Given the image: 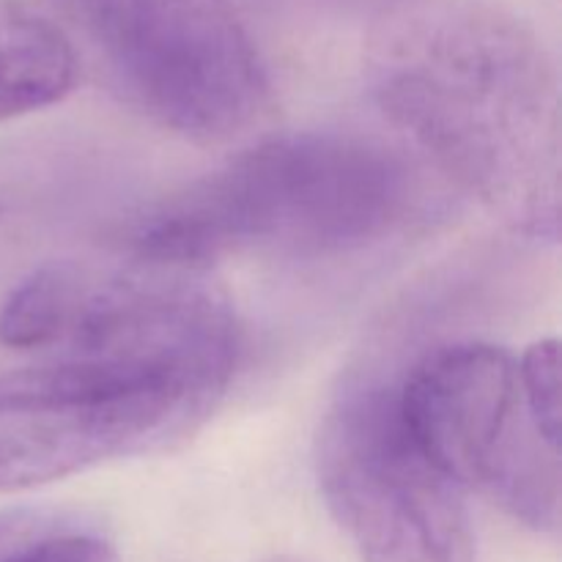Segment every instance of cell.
<instances>
[{
	"mask_svg": "<svg viewBox=\"0 0 562 562\" xmlns=\"http://www.w3.org/2000/svg\"><path fill=\"white\" fill-rule=\"evenodd\" d=\"M373 102L503 228L558 245L560 80L536 27L486 0H412L379 14Z\"/></svg>",
	"mask_w": 562,
	"mask_h": 562,
	"instance_id": "6da1fadb",
	"label": "cell"
},
{
	"mask_svg": "<svg viewBox=\"0 0 562 562\" xmlns=\"http://www.w3.org/2000/svg\"><path fill=\"white\" fill-rule=\"evenodd\" d=\"M415 203L409 162L376 137H263L154 203L132 250L212 269L228 256L329 258L393 234Z\"/></svg>",
	"mask_w": 562,
	"mask_h": 562,
	"instance_id": "7a4b0ae2",
	"label": "cell"
},
{
	"mask_svg": "<svg viewBox=\"0 0 562 562\" xmlns=\"http://www.w3.org/2000/svg\"><path fill=\"white\" fill-rule=\"evenodd\" d=\"M0 344L44 357L176 366L231 382L236 311L209 267L132 250L64 258L27 274L0 307Z\"/></svg>",
	"mask_w": 562,
	"mask_h": 562,
	"instance_id": "3957f363",
	"label": "cell"
},
{
	"mask_svg": "<svg viewBox=\"0 0 562 562\" xmlns=\"http://www.w3.org/2000/svg\"><path fill=\"white\" fill-rule=\"evenodd\" d=\"M231 382L176 366L44 357L0 373V494L184 445Z\"/></svg>",
	"mask_w": 562,
	"mask_h": 562,
	"instance_id": "277c9868",
	"label": "cell"
},
{
	"mask_svg": "<svg viewBox=\"0 0 562 562\" xmlns=\"http://www.w3.org/2000/svg\"><path fill=\"white\" fill-rule=\"evenodd\" d=\"M75 36L126 104L184 140L231 143L267 113V66L228 0H93Z\"/></svg>",
	"mask_w": 562,
	"mask_h": 562,
	"instance_id": "5b68a950",
	"label": "cell"
},
{
	"mask_svg": "<svg viewBox=\"0 0 562 562\" xmlns=\"http://www.w3.org/2000/svg\"><path fill=\"white\" fill-rule=\"evenodd\" d=\"M316 477L362 562H481L467 492L406 428L398 376H346L318 428Z\"/></svg>",
	"mask_w": 562,
	"mask_h": 562,
	"instance_id": "8992f818",
	"label": "cell"
},
{
	"mask_svg": "<svg viewBox=\"0 0 562 562\" xmlns=\"http://www.w3.org/2000/svg\"><path fill=\"white\" fill-rule=\"evenodd\" d=\"M398 404L415 442L450 481L558 536L560 448L532 423L508 351L475 340L434 346L398 376Z\"/></svg>",
	"mask_w": 562,
	"mask_h": 562,
	"instance_id": "52a82bcc",
	"label": "cell"
},
{
	"mask_svg": "<svg viewBox=\"0 0 562 562\" xmlns=\"http://www.w3.org/2000/svg\"><path fill=\"white\" fill-rule=\"evenodd\" d=\"M80 75V55L66 36L0 5V119L60 102Z\"/></svg>",
	"mask_w": 562,
	"mask_h": 562,
	"instance_id": "ba28073f",
	"label": "cell"
},
{
	"mask_svg": "<svg viewBox=\"0 0 562 562\" xmlns=\"http://www.w3.org/2000/svg\"><path fill=\"white\" fill-rule=\"evenodd\" d=\"M0 562H121L93 527L71 519L11 521L0 527Z\"/></svg>",
	"mask_w": 562,
	"mask_h": 562,
	"instance_id": "9c48e42d",
	"label": "cell"
},
{
	"mask_svg": "<svg viewBox=\"0 0 562 562\" xmlns=\"http://www.w3.org/2000/svg\"><path fill=\"white\" fill-rule=\"evenodd\" d=\"M519 384L527 412L549 445L560 448L562 423V382H560V344L554 338L538 340L516 360Z\"/></svg>",
	"mask_w": 562,
	"mask_h": 562,
	"instance_id": "30bf717a",
	"label": "cell"
},
{
	"mask_svg": "<svg viewBox=\"0 0 562 562\" xmlns=\"http://www.w3.org/2000/svg\"><path fill=\"white\" fill-rule=\"evenodd\" d=\"M91 3L93 0H0V5L27 16V20L53 27V31H58L60 36H66L69 42L75 38L82 20H86ZM71 47H75V44H71Z\"/></svg>",
	"mask_w": 562,
	"mask_h": 562,
	"instance_id": "8fae6325",
	"label": "cell"
},
{
	"mask_svg": "<svg viewBox=\"0 0 562 562\" xmlns=\"http://www.w3.org/2000/svg\"><path fill=\"white\" fill-rule=\"evenodd\" d=\"M344 3L371 5V9H379V14H384V11H393V9H398V5L412 3V0H344Z\"/></svg>",
	"mask_w": 562,
	"mask_h": 562,
	"instance_id": "7c38bea8",
	"label": "cell"
},
{
	"mask_svg": "<svg viewBox=\"0 0 562 562\" xmlns=\"http://www.w3.org/2000/svg\"><path fill=\"white\" fill-rule=\"evenodd\" d=\"M269 562H300V560H289V558H278V560H269Z\"/></svg>",
	"mask_w": 562,
	"mask_h": 562,
	"instance_id": "4fadbf2b",
	"label": "cell"
}]
</instances>
